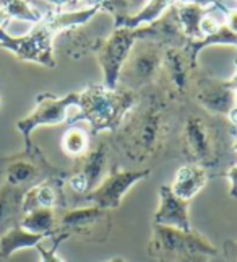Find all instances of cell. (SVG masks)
<instances>
[{
  "label": "cell",
  "mask_w": 237,
  "mask_h": 262,
  "mask_svg": "<svg viewBox=\"0 0 237 262\" xmlns=\"http://www.w3.org/2000/svg\"><path fill=\"white\" fill-rule=\"evenodd\" d=\"M169 93L158 83L143 90L138 101L125 116L117 132V147L130 161L145 163L151 160L164 143L168 130L166 111Z\"/></svg>",
  "instance_id": "1"
},
{
  "label": "cell",
  "mask_w": 237,
  "mask_h": 262,
  "mask_svg": "<svg viewBox=\"0 0 237 262\" xmlns=\"http://www.w3.org/2000/svg\"><path fill=\"white\" fill-rule=\"evenodd\" d=\"M138 96L140 93L121 86L109 90L103 83H89L80 92L78 114L72 121H86L93 134L115 132L138 101Z\"/></svg>",
  "instance_id": "2"
},
{
  "label": "cell",
  "mask_w": 237,
  "mask_h": 262,
  "mask_svg": "<svg viewBox=\"0 0 237 262\" xmlns=\"http://www.w3.org/2000/svg\"><path fill=\"white\" fill-rule=\"evenodd\" d=\"M148 254L158 262H209L218 249L194 230L182 231L153 223Z\"/></svg>",
  "instance_id": "3"
},
{
  "label": "cell",
  "mask_w": 237,
  "mask_h": 262,
  "mask_svg": "<svg viewBox=\"0 0 237 262\" xmlns=\"http://www.w3.org/2000/svg\"><path fill=\"white\" fill-rule=\"evenodd\" d=\"M166 49L168 48L153 41H136L121 69L117 86L130 90L133 93H141L143 90L158 83Z\"/></svg>",
  "instance_id": "4"
},
{
  "label": "cell",
  "mask_w": 237,
  "mask_h": 262,
  "mask_svg": "<svg viewBox=\"0 0 237 262\" xmlns=\"http://www.w3.org/2000/svg\"><path fill=\"white\" fill-rule=\"evenodd\" d=\"M0 174L4 178V184L28 191L42 181L65 176L67 173L52 166L41 148L33 143L30 148H23L21 153L0 158Z\"/></svg>",
  "instance_id": "5"
},
{
  "label": "cell",
  "mask_w": 237,
  "mask_h": 262,
  "mask_svg": "<svg viewBox=\"0 0 237 262\" xmlns=\"http://www.w3.org/2000/svg\"><path fill=\"white\" fill-rule=\"evenodd\" d=\"M182 148L190 163L213 168L223 151L220 127L203 114H190L182 127Z\"/></svg>",
  "instance_id": "6"
},
{
  "label": "cell",
  "mask_w": 237,
  "mask_h": 262,
  "mask_svg": "<svg viewBox=\"0 0 237 262\" xmlns=\"http://www.w3.org/2000/svg\"><path fill=\"white\" fill-rule=\"evenodd\" d=\"M112 231L111 210L99 209L96 205L77 207L59 215L57 233L67 234V238L103 245Z\"/></svg>",
  "instance_id": "7"
},
{
  "label": "cell",
  "mask_w": 237,
  "mask_h": 262,
  "mask_svg": "<svg viewBox=\"0 0 237 262\" xmlns=\"http://www.w3.org/2000/svg\"><path fill=\"white\" fill-rule=\"evenodd\" d=\"M78 103H80V92L68 93L60 98L51 93L38 95L34 110L26 117L16 122V129L25 140V148H30L33 145L31 134L38 127L60 125L70 121V113L74 110H78Z\"/></svg>",
  "instance_id": "8"
},
{
  "label": "cell",
  "mask_w": 237,
  "mask_h": 262,
  "mask_svg": "<svg viewBox=\"0 0 237 262\" xmlns=\"http://www.w3.org/2000/svg\"><path fill=\"white\" fill-rule=\"evenodd\" d=\"M54 34L52 30L41 20L38 25L23 34H8L5 26H0V48L10 51L15 57L26 62H34L44 67H56V56H54Z\"/></svg>",
  "instance_id": "9"
},
{
  "label": "cell",
  "mask_w": 237,
  "mask_h": 262,
  "mask_svg": "<svg viewBox=\"0 0 237 262\" xmlns=\"http://www.w3.org/2000/svg\"><path fill=\"white\" fill-rule=\"evenodd\" d=\"M136 41L138 28H114L111 34H107L103 46L98 49L96 59L103 70V85L106 88H117L121 69Z\"/></svg>",
  "instance_id": "10"
},
{
  "label": "cell",
  "mask_w": 237,
  "mask_h": 262,
  "mask_svg": "<svg viewBox=\"0 0 237 262\" xmlns=\"http://www.w3.org/2000/svg\"><path fill=\"white\" fill-rule=\"evenodd\" d=\"M190 86H192L195 101L211 116L227 117L235 106L234 90L227 80L216 78L195 69L190 74L188 88Z\"/></svg>",
  "instance_id": "11"
},
{
  "label": "cell",
  "mask_w": 237,
  "mask_h": 262,
  "mask_svg": "<svg viewBox=\"0 0 237 262\" xmlns=\"http://www.w3.org/2000/svg\"><path fill=\"white\" fill-rule=\"evenodd\" d=\"M151 169H121L112 168L111 173H107L104 179L91 191L83 201L89 205H96L99 209L114 210L122 204L125 194L130 189L138 184L140 181L150 178Z\"/></svg>",
  "instance_id": "12"
},
{
  "label": "cell",
  "mask_w": 237,
  "mask_h": 262,
  "mask_svg": "<svg viewBox=\"0 0 237 262\" xmlns=\"http://www.w3.org/2000/svg\"><path fill=\"white\" fill-rule=\"evenodd\" d=\"M107 160L109 148L104 142L99 143L96 148H89L85 157L77 160L78 165L74 173H68L65 189H68L74 195L85 199L104 179Z\"/></svg>",
  "instance_id": "13"
},
{
  "label": "cell",
  "mask_w": 237,
  "mask_h": 262,
  "mask_svg": "<svg viewBox=\"0 0 237 262\" xmlns=\"http://www.w3.org/2000/svg\"><path fill=\"white\" fill-rule=\"evenodd\" d=\"M107 36L103 28H89V23L75 26L54 36V52H59L67 59L78 60L88 54H96Z\"/></svg>",
  "instance_id": "14"
},
{
  "label": "cell",
  "mask_w": 237,
  "mask_h": 262,
  "mask_svg": "<svg viewBox=\"0 0 237 262\" xmlns=\"http://www.w3.org/2000/svg\"><path fill=\"white\" fill-rule=\"evenodd\" d=\"M138 39H147L158 42L164 48H177L184 49L187 44V38L182 30L179 15H177V7L176 4L169 7L156 21L150 25H145L138 28Z\"/></svg>",
  "instance_id": "15"
},
{
  "label": "cell",
  "mask_w": 237,
  "mask_h": 262,
  "mask_svg": "<svg viewBox=\"0 0 237 262\" xmlns=\"http://www.w3.org/2000/svg\"><path fill=\"white\" fill-rule=\"evenodd\" d=\"M190 74H192V67L188 64L187 54L184 52V49L168 48L162 59L161 77H164V80H166L168 85L164 86V90L169 93L172 99L185 96V93L188 92Z\"/></svg>",
  "instance_id": "16"
},
{
  "label": "cell",
  "mask_w": 237,
  "mask_h": 262,
  "mask_svg": "<svg viewBox=\"0 0 237 262\" xmlns=\"http://www.w3.org/2000/svg\"><path fill=\"white\" fill-rule=\"evenodd\" d=\"M154 225H162V227L177 228L182 231L192 230L188 215V201L177 197L172 192L171 186H161L159 189V205L158 210L153 216Z\"/></svg>",
  "instance_id": "17"
},
{
  "label": "cell",
  "mask_w": 237,
  "mask_h": 262,
  "mask_svg": "<svg viewBox=\"0 0 237 262\" xmlns=\"http://www.w3.org/2000/svg\"><path fill=\"white\" fill-rule=\"evenodd\" d=\"M206 183H208L206 168L195 163H188L177 169L174 181L171 184V189L177 197L190 202L200 191H203Z\"/></svg>",
  "instance_id": "18"
},
{
  "label": "cell",
  "mask_w": 237,
  "mask_h": 262,
  "mask_svg": "<svg viewBox=\"0 0 237 262\" xmlns=\"http://www.w3.org/2000/svg\"><path fill=\"white\" fill-rule=\"evenodd\" d=\"M25 189L2 184L0 187V234L20 225L23 219V195Z\"/></svg>",
  "instance_id": "19"
},
{
  "label": "cell",
  "mask_w": 237,
  "mask_h": 262,
  "mask_svg": "<svg viewBox=\"0 0 237 262\" xmlns=\"http://www.w3.org/2000/svg\"><path fill=\"white\" fill-rule=\"evenodd\" d=\"M209 46H232L237 49V33L227 28L226 23H221L220 28L215 33L203 36L202 39H197V41H187V44L184 46V52L187 54L188 64L192 67V70L198 69L200 52Z\"/></svg>",
  "instance_id": "20"
},
{
  "label": "cell",
  "mask_w": 237,
  "mask_h": 262,
  "mask_svg": "<svg viewBox=\"0 0 237 262\" xmlns=\"http://www.w3.org/2000/svg\"><path fill=\"white\" fill-rule=\"evenodd\" d=\"M101 12H103L101 7H85V8H81V10H72V12L49 10L48 13H44L42 20L52 30L54 34H57L63 30L75 28V26L89 23Z\"/></svg>",
  "instance_id": "21"
},
{
  "label": "cell",
  "mask_w": 237,
  "mask_h": 262,
  "mask_svg": "<svg viewBox=\"0 0 237 262\" xmlns=\"http://www.w3.org/2000/svg\"><path fill=\"white\" fill-rule=\"evenodd\" d=\"M44 239H48V236L31 233L25 230L21 225H15L10 230L0 234V259H8L16 251L36 248Z\"/></svg>",
  "instance_id": "22"
},
{
  "label": "cell",
  "mask_w": 237,
  "mask_h": 262,
  "mask_svg": "<svg viewBox=\"0 0 237 262\" xmlns=\"http://www.w3.org/2000/svg\"><path fill=\"white\" fill-rule=\"evenodd\" d=\"M176 2L177 0H148V4L145 5L138 13L115 18L114 28H140V26L150 25L153 21H156L158 18Z\"/></svg>",
  "instance_id": "23"
},
{
  "label": "cell",
  "mask_w": 237,
  "mask_h": 262,
  "mask_svg": "<svg viewBox=\"0 0 237 262\" xmlns=\"http://www.w3.org/2000/svg\"><path fill=\"white\" fill-rule=\"evenodd\" d=\"M57 222L59 215L56 209H34L23 215L20 225L31 233L52 238L57 234Z\"/></svg>",
  "instance_id": "24"
},
{
  "label": "cell",
  "mask_w": 237,
  "mask_h": 262,
  "mask_svg": "<svg viewBox=\"0 0 237 262\" xmlns=\"http://www.w3.org/2000/svg\"><path fill=\"white\" fill-rule=\"evenodd\" d=\"M179 21L184 34L188 41L202 39V31H200V23L203 18L213 12V8H202L194 4H176Z\"/></svg>",
  "instance_id": "25"
},
{
  "label": "cell",
  "mask_w": 237,
  "mask_h": 262,
  "mask_svg": "<svg viewBox=\"0 0 237 262\" xmlns=\"http://www.w3.org/2000/svg\"><path fill=\"white\" fill-rule=\"evenodd\" d=\"M89 142H91L89 134L85 129L74 125V127H70L63 132L62 140H60V147L68 158L78 160L81 157H85L89 151Z\"/></svg>",
  "instance_id": "26"
},
{
  "label": "cell",
  "mask_w": 237,
  "mask_h": 262,
  "mask_svg": "<svg viewBox=\"0 0 237 262\" xmlns=\"http://www.w3.org/2000/svg\"><path fill=\"white\" fill-rule=\"evenodd\" d=\"M147 4L148 0H104L101 8L104 13H109L115 20V18L138 13Z\"/></svg>",
  "instance_id": "27"
},
{
  "label": "cell",
  "mask_w": 237,
  "mask_h": 262,
  "mask_svg": "<svg viewBox=\"0 0 237 262\" xmlns=\"http://www.w3.org/2000/svg\"><path fill=\"white\" fill-rule=\"evenodd\" d=\"M5 12L10 16V20H21V21H30L33 25H38L42 20V13L34 8L28 0H13L12 4L5 7Z\"/></svg>",
  "instance_id": "28"
},
{
  "label": "cell",
  "mask_w": 237,
  "mask_h": 262,
  "mask_svg": "<svg viewBox=\"0 0 237 262\" xmlns=\"http://www.w3.org/2000/svg\"><path fill=\"white\" fill-rule=\"evenodd\" d=\"M51 239H52L51 248H45V246H44V241L39 243V245L34 248L36 251L39 252V259H41V262H63L62 257L57 254V249H59V246L62 245L63 241L68 239V238H67V234L57 233L56 236H52Z\"/></svg>",
  "instance_id": "29"
},
{
  "label": "cell",
  "mask_w": 237,
  "mask_h": 262,
  "mask_svg": "<svg viewBox=\"0 0 237 262\" xmlns=\"http://www.w3.org/2000/svg\"><path fill=\"white\" fill-rule=\"evenodd\" d=\"M220 25L221 23H218L216 18H213L211 15L208 13L203 18V20H202V23H200V31H202V38H203V36H208V34L215 33L218 28H220Z\"/></svg>",
  "instance_id": "30"
},
{
  "label": "cell",
  "mask_w": 237,
  "mask_h": 262,
  "mask_svg": "<svg viewBox=\"0 0 237 262\" xmlns=\"http://www.w3.org/2000/svg\"><path fill=\"white\" fill-rule=\"evenodd\" d=\"M223 254L226 262H237V241L226 239L223 243Z\"/></svg>",
  "instance_id": "31"
},
{
  "label": "cell",
  "mask_w": 237,
  "mask_h": 262,
  "mask_svg": "<svg viewBox=\"0 0 237 262\" xmlns=\"http://www.w3.org/2000/svg\"><path fill=\"white\" fill-rule=\"evenodd\" d=\"M224 176L229 179V184H231L229 186V195L232 199H237V163L227 169Z\"/></svg>",
  "instance_id": "32"
},
{
  "label": "cell",
  "mask_w": 237,
  "mask_h": 262,
  "mask_svg": "<svg viewBox=\"0 0 237 262\" xmlns=\"http://www.w3.org/2000/svg\"><path fill=\"white\" fill-rule=\"evenodd\" d=\"M176 4H194L202 8H218L223 12V7L218 4V0H177Z\"/></svg>",
  "instance_id": "33"
},
{
  "label": "cell",
  "mask_w": 237,
  "mask_h": 262,
  "mask_svg": "<svg viewBox=\"0 0 237 262\" xmlns=\"http://www.w3.org/2000/svg\"><path fill=\"white\" fill-rule=\"evenodd\" d=\"M226 26L231 31L237 33V7L235 8H227V12H226Z\"/></svg>",
  "instance_id": "34"
},
{
  "label": "cell",
  "mask_w": 237,
  "mask_h": 262,
  "mask_svg": "<svg viewBox=\"0 0 237 262\" xmlns=\"http://www.w3.org/2000/svg\"><path fill=\"white\" fill-rule=\"evenodd\" d=\"M44 2H48L54 7H57V10H62L63 7H67L70 4H77L75 0H44Z\"/></svg>",
  "instance_id": "35"
},
{
  "label": "cell",
  "mask_w": 237,
  "mask_h": 262,
  "mask_svg": "<svg viewBox=\"0 0 237 262\" xmlns=\"http://www.w3.org/2000/svg\"><path fill=\"white\" fill-rule=\"evenodd\" d=\"M75 2H81L85 4L86 7H101L104 4V0H75ZM103 10V8H101Z\"/></svg>",
  "instance_id": "36"
},
{
  "label": "cell",
  "mask_w": 237,
  "mask_h": 262,
  "mask_svg": "<svg viewBox=\"0 0 237 262\" xmlns=\"http://www.w3.org/2000/svg\"><path fill=\"white\" fill-rule=\"evenodd\" d=\"M8 21H10V16L5 12V8H0V26H7Z\"/></svg>",
  "instance_id": "37"
},
{
  "label": "cell",
  "mask_w": 237,
  "mask_h": 262,
  "mask_svg": "<svg viewBox=\"0 0 237 262\" xmlns=\"http://www.w3.org/2000/svg\"><path fill=\"white\" fill-rule=\"evenodd\" d=\"M234 66H235V74L229 78V80H227V82H229V85H231V88L232 90H235L237 88V57L234 59Z\"/></svg>",
  "instance_id": "38"
},
{
  "label": "cell",
  "mask_w": 237,
  "mask_h": 262,
  "mask_svg": "<svg viewBox=\"0 0 237 262\" xmlns=\"http://www.w3.org/2000/svg\"><path fill=\"white\" fill-rule=\"evenodd\" d=\"M231 134H232V148L237 153V129L231 125Z\"/></svg>",
  "instance_id": "39"
},
{
  "label": "cell",
  "mask_w": 237,
  "mask_h": 262,
  "mask_svg": "<svg viewBox=\"0 0 237 262\" xmlns=\"http://www.w3.org/2000/svg\"><path fill=\"white\" fill-rule=\"evenodd\" d=\"M13 0H0V8H5L8 4H12Z\"/></svg>",
  "instance_id": "40"
},
{
  "label": "cell",
  "mask_w": 237,
  "mask_h": 262,
  "mask_svg": "<svg viewBox=\"0 0 237 262\" xmlns=\"http://www.w3.org/2000/svg\"><path fill=\"white\" fill-rule=\"evenodd\" d=\"M218 4H220V5L223 7V13H226V12H227V7L224 5V0H218Z\"/></svg>",
  "instance_id": "41"
},
{
  "label": "cell",
  "mask_w": 237,
  "mask_h": 262,
  "mask_svg": "<svg viewBox=\"0 0 237 262\" xmlns=\"http://www.w3.org/2000/svg\"><path fill=\"white\" fill-rule=\"evenodd\" d=\"M107 262H122V257H114V259L107 260Z\"/></svg>",
  "instance_id": "42"
},
{
  "label": "cell",
  "mask_w": 237,
  "mask_h": 262,
  "mask_svg": "<svg viewBox=\"0 0 237 262\" xmlns=\"http://www.w3.org/2000/svg\"><path fill=\"white\" fill-rule=\"evenodd\" d=\"M0 107H2V99H0Z\"/></svg>",
  "instance_id": "43"
},
{
  "label": "cell",
  "mask_w": 237,
  "mask_h": 262,
  "mask_svg": "<svg viewBox=\"0 0 237 262\" xmlns=\"http://www.w3.org/2000/svg\"><path fill=\"white\" fill-rule=\"evenodd\" d=\"M122 262H125V260H124V259H122Z\"/></svg>",
  "instance_id": "44"
}]
</instances>
